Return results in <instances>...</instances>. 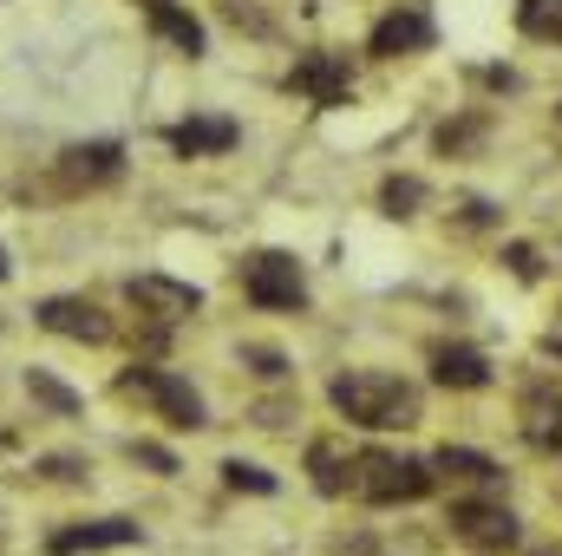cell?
<instances>
[{
	"label": "cell",
	"instance_id": "obj_22",
	"mask_svg": "<svg viewBox=\"0 0 562 556\" xmlns=\"http://www.w3.org/2000/svg\"><path fill=\"white\" fill-rule=\"evenodd\" d=\"M510 269H517L524 281H537V276H543V263H537V249H530V243H510Z\"/></svg>",
	"mask_w": 562,
	"mask_h": 556
},
{
	"label": "cell",
	"instance_id": "obj_23",
	"mask_svg": "<svg viewBox=\"0 0 562 556\" xmlns=\"http://www.w3.org/2000/svg\"><path fill=\"white\" fill-rule=\"evenodd\" d=\"M138 458H144V465H157V471H177V465H170V452H164V445H138Z\"/></svg>",
	"mask_w": 562,
	"mask_h": 556
},
{
	"label": "cell",
	"instance_id": "obj_16",
	"mask_svg": "<svg viewBox=\"0 0 562 556\" xmlns=\"http://www.w3.org/2000/svg\"><path fill=\"white\" fill-rule=\"evenodd\" d=\"M150 33H157V40H170V46H177V53H190V59L203 53V26H196L183 7H170V0H150Z\"/></svg>",
	"mask_w": 562,
	"mask_h": 556
},
{
	"label": "cell",
	"instance_id": "obj_18",
	"mask_svg": "<svg viewBox=\"0 0 562 556\" xmlns=\"http://www.w3.org/2000/svg\"><path fill=\"white\" fill-rule=\"evenodd\" d=\"M524 33L530 40H562V0H524Z\"/></svg>",
	"mask_w": 562,
	"mask_h": 556
},
{
	"label": "cell",
	"instance_id": "obj_13",
	"mask_svg": "<svg viewBox=\"0 0 562 556\" xmlns=\"http://www.w3.org/2000/svg\"><path fill=\"white\" fill-rule=\"evenodd\" d=\"M431 380L438 387H458V393H477V387H491V367H484L477 347H438L431 354Z\"/></svg>",
	"mask_w": 562,
	"mask_h": 556
},
{
	"label": "cell",
	"instance_id": "obj_15",
	"mask_svg": "<svg viewBox=\"0 0 562 556\" xmlns=\"http://www.w3.org/2000/svg\"><path fill=\"white\" fill-rule=\"evenodd\" d=\"M229 144H236V119H183L170 132V151H183V157H216Z\"/></svg>",
	"mask_w": 562,
	"mask_h": 556
},
{
	"label": "cell",
	"instance_id": "obj_3",
	"mask_svg": "<svg viewBox=\"0 0 562 556\" xmlns=\"http://www.w3.org/2000/svg\"><path fill=\"white\" fill-rule=\"evenodd\" d=\"M243 294H249L256 308H301V301H307V276H301L294 256L256 249V256L243 263Z\"/></svg>",
	"mask_w": 562,
	"mask_h": 556
},
{
	"label": "cell",
	"instance_id": "obj_6",
	"mask_svg": "<svg viewBox=\"0 0 562 556\" xmlns=\"http://www.w3.org/2000/svg\"><path fill=\"white\" fill-rule=\"evenodd\" d=\"M451 531H458L471 551H510V544H517V518H510L504 504H477V498L451 504Z\"/></svg>",
	"mask_w": 562,
	"mask_h": 556
},
{
	"label": "cell",
	"instance_id": "obj_21",
	"mask_svg": "<svg viewBox=\"0 0 562 556\" xmlns=\"http://www.w3.org/2000/svg\"><path fill=\"white\" fill-rule=\"evenodd\" d=\"M223 478H229L236 491H276V478H269V471H256V465H243V458H229V465H223Z\"/></svg>",
	"mask_w": 562,
	"mask_h": 556
},
{
	"label": "cell",
	"instance_id": "obj_25",
	"mask_svg": "<svg viewBox=\"0 0 562 556\" xmlns=\"http://www.w3.org/2000/svg\"><path fill=\"white\" fill-rule=\"evenodd\" d=\"M0 281H7V256H0Z\"/></svg>",
	"mask_w": 562,
	"mask_h": 556
},
{
	"label": "cell",
	"instance_id": "obj_5",
	"mask_svg": "<svg viewBox=\"0 0 562 556\" xmlns=\"http://www.w3.org/2000/svg\"><path fill=\"white\" fill-rule=\"evenodd\" d=\"M288 86H294L301 99H314V105H347L353 73H347V59H340V53H301V59H294V73H288Z\"/></svg>",
	"mask_w": 562,
	"mask_h": 556
},
{
	"label": "cell",
	"instance_id": "obj_1",
	"mask_svg": "<svg viewBox=\"0 0 562 556\" xmlns=\"http://www.w3.org/2000/svg\"><path fill=\"white\" fill-rule=\"evenodd\" d=\"M327 400H334V413L340 419L373 425V432H413V425H419V387L400 380V374H373V367L334 374Z\"/></svg>",
	"mask_w": 562,
	"mask_h": 556
},
{
	"label": "cell",
	"instance_id": "obj_14",
	"mask_svg": "<svg viewBox=\"0 0 562 556\" xmlns=\"http://www.w3.org/2000/svg\"><path fill=\"white\" fill-rule=\"evenodd\" d=\"M307 471H314V491L321 498H347L353 491V452H340L334 438H314L307 445Z\"/></svg>",
	"mask_w": 562,
	"mask_h": 556
},
{
	"label": "cell",
	"instance_id": "obj_20",
	"mask_svg": "<svg viewBox=\"0 0 562 556\" xmlns=\"http://www.w3.org/2000/svg\"><path fill=\"white\" fill-rule=\"evenodd\" d=\"M26 387H33V400H46L53 413H79V400H72L59 380H46V374H26Z\"/></svg>",
	"mask_w": 562,
	"mask_h": 556
},
{
	"label": "cell",
	"instance_id": "obj_12",
	"mask_svg": "<svg viewBox=\"0 0 562 556\" xmlns=\"http://www.w3.org/2000/svg\"><path fill=\"white\" fill-rule=\"evenodd\" d=\"M524 438L537 452H562V393L557 387H530L524 393Z\"/></svg>",
	"mask_w": 562,
	"mask_h": 556
},
{
	"label": "cell",
	"instance_id": "obj_24",
	"mask_svg": "<svg viewBox=\"0 0 562 556\" xmlns=\"http://www.w3.org/2000/svg\"><path fill=\"white\" fill-rule=\"evenodd\" d=\"M347 556H386L380 544H347Z\"/></svg>",
	"mask_w": 562,
	"mask_h": 556
},
{
	"label": "cell",
	"instance_id": "obj_4",
	"mask_svg": "<svg viewBox=\"0 0 562 556\" xmlns=\"http://www.w3.org/2000/svg\"><path fill=\"white\" fill-rule=\"evenodd\" d=\"M119 393L150 400L157 413L170 419V425H183V432L203 425V400L190 393V380H177V374H164V367H132V374H119Z\"/></svg>",
	"mask_w": 562,
	"mask_h": 556
},
{
	"label": "cell",
	"instance_id": "obj_2",
	"mask_svg": "<svg viewBox=\"0 0 562 556\" xmlns=\"http://www.w3.org/2000/svg\"><path fill=\"white\" fill-rule=\"evenodd\" d=\"M438 485V471L425 458H400V452H353V498L367 504H419Z\"/></svg>",
	"mask_w": 562,
	"mask_h": 556
},
{
	"label": "cell",
	"instance_id": "obj_26",
	"mask_svg": "<svg viewBox=\"0 0 562 556\" xmlns=\"http://www.w3.org/2000/svg\"><path fill=\"white\" fill-rule=\"evenodd\" d=\"M557 119H562V112H557Z\"/></svg>",
	"mask_w": 562,
	"mask_h": 556
},
{
	"label": "cell",
	"instance_id": "obj_8",
	"mask_svg": "<svg viewBox=\"0 0 562 556\" xmlns=\"http://www.w3.org/2000/svg\"><path fill=\"white\" fill-rule=\"evenodd\" d=\"M125 170V151L119 144H72L59 157V190H99Z\"/></svg>",
	"mask_w": 562,
	"mask_h": 556
},
{
	"label": "cell",
	"instance_id": "obj_10",
	"mask_svg": "<svg viewBox=\"0 0 562 556\" xmlns=\"http://www.w3.org/2000/svg\"><path fill=\"white\" fill-rule=\"evenodd\" d=\"M119 544H138V524H132V518H99V524H72V531H53V537H46V551L53 556L119 551Z\"/></svg>",
	"mask_w": 562,
	"mask_h": 556
},
{
	"label": "cell",
	"instance_id": "obj_11",
	"mask_svg": "<svg viewBox=\"0 0 562 556\" xmlns=\"http://www.w3.org/2000/svg\"><path fill=\"white\" fill-rule=\"evenodd\" d=\"M380 59H400V53H419L431 46V13L425 7H400V13H386L380 26H373V40H367Z\"/></svg>",
	"mask_w": 562,
	"mask_h": 556
},
{
	"label": "cell",
	"instance_id": "obj_17",
	"mask_svg": "<svg viewBox=\"0 0 562 556\" xmlns=\"http://www.w3.org/2000/svg\"><path fill=\"white\" fill-rule=\"evenodd\" d=\"M431 471H445V478H464V485H497V465H491L484 452H464V445H445V452L431 458Z\"/></svg>",
	"mask_w": 562,
	"mask_h": 556
},
{
	"label": "cell",
	"instance_id": "obj_9",
	"mask_svg": "<svg viewBox=\"0 0 562 556\" xmlns=\"http://www.w3.org/2000/svg\"><path fill=\"white\" fill-rule=\"evenodd\" d=\"M132 301H138L157 327H170V321H183V314L203 308V294H196L190 281H170V276H138L132 281Z\"/></svg>",
	"mask_w": 562,
	"mask_h": 556
},
{
	"label": "cell",
	"instance_id": "obj_7",
	"mask_svg": "<svg viewBox=\"0 0 562 556\" xmlns=\"http://www.w3.org/2000/svg\"><path fill=\"white\" fill-rule=\"evenodd\" d=\"M40 327L46 334H66V341H112V321L92 308V301H79V294H53V301H40Z\"/></svg>",
	"mask_w": 562,
	"mask_h": 556
},
{
	"label": "cell",
	"instance_id": "obj_19",
	"mask_svg": "<svg viewBox=\"0 0 562 556\" xmlns=\"http://www.w3.org/2000/svg\"><path fill=\"white\" fill-rule=\"evenodd\" d=\"M425 197L419 177H386V190H380V203H386V216H413Z\"/></svg>",
	"mask_w": 562,
	"mask_h": 556
}]
</instances>
